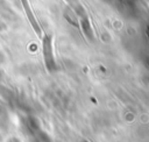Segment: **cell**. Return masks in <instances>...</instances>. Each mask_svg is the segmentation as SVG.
Masks as SVG:
<instances>
[{
	"mask_svg": "<svg viewBox=\"0 0 149 142\" xmlns=\"http://www.w3.org/2000/svg\"><path fill=\"white\" fill-rule=\"evenodd\" d=\"M43 49H44V58H45V63H47V65H48L49 69H50V65H54V57H52L51 43H50L49 37H45V38H44V45H43Z\"/></svg>",
	"mask_w": 149,
	"mask_h": 142,
	"instance_id": "cell-1",
	"label": "cell"
},
{
	"mask_svg": "<svg viewBox=\"0 0 149 142\" xmlns=\"http://www.w3.org/2000/svg\"><path fill=\"white\" fill-rule=\"evenodd\" d=\"M147 35H148V38H149V27H147Z\"/></svg>",
	"mask_w": 149,
	"mask_h": 142,
	"instance_id": "cell-2",
	"label": "cell"
}]
</instances>
